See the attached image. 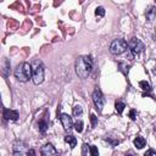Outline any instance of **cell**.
Returning <instances> with one entry per match:
<instances>
[{"label": "cell", "mask_w": 156, "mask_h": 156, "mask_svg": "<svg viewBox=\"0 0 156 156\" xmlns=\"http://www.w3.org/2000/svg\"><path fill=\"white\" fill-rule=\"evenodd\" d=\"M93 68V61L89 56H80L76 61V72L79 78L85 79L90 75Z\"/></svg>", "instance_id": "obj_1"}, {"label": "cell", "mask_w": 156, "mask_h": 156, "mask_svg": "<svg viewBox=\"0 0 156 156\" xmlns=\"http://www.w3.org/2000/svg\"><path fill=\"white\" fill-rule=\"evenodd\" d=\"M75 129H76V132H78V133L83 132V122H82V121H77L75 123Z\"/></svg>", "instance_id": "obj_19"}, {"label": "cell", "mask_w": 156, "mask_h": 156, "mask_svg": "<svg viewBox=\"0 0 156 156\" xmlns=\"http://www.w3.org/2000/svg\"><path fill=\"white\" fill-rule=\"evenodd\" d=\"M32 73H33L32 65H29L28 62H22L15 68V77L20 82H27L32 77Z\"/></svg>", "instance_id": "obj_2"}, {"label": "cell", "mask_w": 156, "mask_h": 156, "mask_svg": "<svg viewBox=\"0 0 156 156\" xmlns=\"http://www.w3.org/2000/svg\"><path fill=\"white\" fill-rule=\"evenodd\" d=\"M95 15H96V16H100V17H103V16L105 15V9H104L103 6L96 7V10H95Z\"/></svg>", "instance_id": "obj_20"}, {"label": "cell", "mask_w": 156, "mask_h": 156, "mask_svg": "<svg viewBox=\"0 0 156 156\" xmlns=\"http://www.w3.org/2000/svg\"><path fill=\"white\" fill-rule=\"evenodd\" d=\"M126 156H134L133 154H126Z\"/></svg>", "instance_id": "obj_27"}, {"label": "cell", "mask_w": 156, "mask_h": 156, "mask_svg": "<svg viewBox=\"0 0 156 156\" xmlns=\"http://www.w3.org/2000/svg\"><path fill=\"white\" fill-rule=\"evenodd\" d=\"M32 70H33V73H32V79H33L34 84H42L44 80V67L40 61L36 60L32 65Z\"/></svg>", "instance_id": "obj_3"}, {"label": "cell", "mask_w": 156, "mask_h": 156, "mask_svg": "<svg viewBox=\"0 0 156 156\" xmlns=\"http://www.w3.org/2000/svg\"><path fill=\"white\" fill-rule=\"evenodd\" d=\"M82 154H83V156H92V152H90V145L83 144V146H82Z\"/></svg>", "instance_id": "obj_18"}, {"label": "cell", "mask_w": 156, "mask_h": 156, "mask_svg": "<svg viewBox=\"0 0 156 156\" xmlns=\"http://www.w3.org/2000/svg\"><path fill=\"white\" fill-rule=\"evenodd\" d=\"M40 154H42L43 156H57V155H59V152L56 151V149L50 143L45 144L42 149H40Z\"/></svg>", "instance_id": "obj_7"}, {"label": "cell", "mask_w": 156, "mask_h": 156, "mask_svg": "<svg viewBox=\"0 0 156 156\" xmlns=\"http://www.w3.org/2000/svg\"><path fill=\"white\" fill-rule=\"evenodd\" d=\"M57 156H60V155H57Z\"/></svg>", "instance_id": "obj_28"}, {"label": "cell", "mask_w": 156, "mask_h": 156, "mask_svg": "<svg viewBox=\"0 0 156 156\" xmlns=\"http://www.w3.org/2000/svg\"><path fill=\"white\" fill-rule=\"evenodd\" d=\"M137 115H138L137 113V110H134V109L129 111V117H130V120H132V121H134L137 118Z\"/></svg>", "instance_id": "obj_24"}, {"label": "cell", "mask_w": 156, "mask_h": 156, "mask_svg": "<svg viewBox=\"0 0 156 156\" xmlns=\"http://www.w3.org/2000/svg\"><path fill=\"white\" fill-rule=\"evenodd\" d=\"M155 154V151L154 150H147L145 154H144V156H152Z\"/></svg>", "instance_id": "obj_26"}, {"label": "cell", "mask_w": 156, "mask_h": 156, "mask_svg": "<svg viewBox=\"0 0 156 156\" xmlns=\"http://www.w3.org/2000/svg\"><path fill=\"white\" fill-rule=\"evenodd\" d=\"M139 87H140L144 90V92H150V90H151L150 84L147 83L146 80H140V82H139Z\"/></svg>", "instance_id": "obj_16"}, {"label": "cell", "mask_w": 156, "mask_h": 156, "mask_svg": "<svg viewBox=\"0 0 156 156\" xmlns=\"http://www.w3.org/2000/svg\"><path fill=\"white\" fill-rule=\"evenodd\" d=\"M128 49V43L125 39H115L110 45V51L113 55H120Z\"/></svg>", "instance_id": "obj_4"}, {"label": "cell", "mask_w": 156, "mask_h": 156, "mask_svg": "<svg viewBox=\"0 0 156 156\" xmlns=\"http://www.w3.org/2000/svg\"><path fill=\"white\" fill-rule=\"evenodd\" d=\"M27 156H36V151L33 149H29L27 152Z\"/></svg>", "instance_id": "obj_25"}, {"label": "cell", "mask_w": 156, "mask_h": 156, "mask_svg": "<svg viewBox=\"0 0 156 156\" xmlns=\"http://www.w3.org/2000/svg\"><path fill=\"white\" fill-rule=\"evenodd\" d=\"M120 67H121L120 70L123 72V75L127 76V75H128V71H129V66H126L125 63H120Z\"/></svg>", "instance_id": "obj_21"}, {"label": "cell", "mask_w": 156, "mask_h": 156, "mask_svg": "<svg viewBox=\"0 0 156 156\" xmlns=\"http://www.w3.org/2000/svg\"><path fill=\"white\" fill-rule=\"evenodd\" d=\"M48 127H49V125H48V122H46L45 118L39 120V122H38V128H39V132L40 133H45Z\"/></svg>", "instance_id": "obj_12"}, {"label": "cell", "mask_w": 156, "mask_h": 156, "mask_svg": "<svg viewBox=\"0 0 156 156\" xmlns=\"http://www.w3.org/2000/svg\"><path fill=\"white\" fill-rule=\"evenodd\" d=\"M128 48H129V50L133 51L134 54H139V53L143 51L144 44L142 43L140 39H138V38L133 37V38H130V40L128 42Z\"/></svg>", "instance_id": "obj_6"}, {"label": "cell", "mask_w": 156, "mask_h": 156, "mask_svg": "<svg viewBox=\"0 0 156 156\" xmlns=\"http://www.w3.org/2000/svg\"><path fill=\"white\" fill-rule=\"evenodd\" d=\"M4 118L5 120H11V121H17L19 120V112L16 110H4Z\"/></svg>", "instance_id": "obj_9"}, {"label": "cell", "mask_w": 156, "mask_h": 156, "mask_svg": "<svg viewBox=\"0 0 156 156\" xmlns=\"http://www.w3.org/2000/svg\"><path fill=\"white\" fill-rule=\"evenodd\" d=\"M60 120H61V123H62V127L66 129V130H70L73 126V122H72V118L71 116H68L67 113H62L60 115Z\"/></svg>", "instance_id": "obj_8"}, {"label": "cell", "mask_w": 156, "mask_h": 156, "mask_svg": "<svg viewBox=\"0 0 156 156\" xmlns=\"http://www.w3.org/2000/svg\"><path fill=\"white\" fill-rule=\"evenodd\" d=\"M93 101H94V105H95V109L101 112L103 111V108H104V104H105V98L101 93L100 89H95L94 93H93Z\"/></svg>", "instance_id": "obj_5"}, {"label": "cell", "mask_w": 156, "mask_h": 156, "mask_svg": "<svg viewBox=\"0 0 156 156\" xmlns=\"http://www.w3.org/2000/svg\"><path fill=\"white\" fill-rule=\"evenodd\" d=\"M115 108H116V111L121 115L123 112V110H125L126 105H125V103H122V101H116V104H115Z\"/></svg>", "instance_id": "obj_17"}, {"label": "cell", "mask_w": 156, "mask_h": 156, "mask_svg": "<svg viewBox=\"0 0 156 156\" xmlns=\"http://www.w3.org/2000/svg\"><path fill=\"white\" fill-rule=\"evenodd\" d=\"M145 144H146V142L143 137H137L134 139V145H135V147H138V149H143L145 146Z\"/></svg>", "instance_id": "obj_14"}, {"label": "cell", "mask_w": 156, "mask_h": 156, "mask_svg": "<svg viewBox=\"0 0 156 156\" xmlns=\"http://www.w3.org/2000/svg\"><path fill=\"white\" fill-rule=\"evenodd\" d=\"M23 150H24V144H23L22 142L15 143V145H14V154H15L16 156L22 155V154H23Z\"/></svg>", "instance_id": "obj_11"}, {"label": "cell", "mask_w": 156, "mask_h": 156, "mask_svg": "<svg viewBox=\"0 0 156 156\" xmlns=\"http://www.w3.org/2000/svg\"><path fill=\"white\" fill-rule=\"evenodd\" d=\"M65 142L70 145L71 149H75V146L77 145V139L73 135H66V137H65Z\"/></svg>", "instance_id": "obj_13"}, {"label": "cell", "mask_w": 156, "mask_h": 156, "mask_svg": "<svg viewBox=\"0 0 156 156\" xmlns=\"http://www.w3.org/2000/svg\"><path fill=\"white\" fill-rule=\"evenodd\" d=\"M90 152H92V156H99V150L95 145H90Z\"/></svg>", "instance_id": "obj_22"}, {"label": "cell", "mask_w": 156, "mask_h": 156, "mask_svg": "<svg viewBox=\"0 0 156 156\" xmlns=\"http://www.w3.org/2000/svg\"><path fill=\"white\" fill-rule=\"evenodd\" d=\"M82 113H83V109H82V106L80 105H76L75 108H73V116L78 118V117L82 116Z\"/></svg>", "instance_id": "obj_15"}, {"label": "cell", "mask_w": 156, "mask_h": 156, "mask_svg": "<svg viewBox=\"0 0 156 156\" xmlns=\"http://www.w3.org/2000/svg\"><path fill=\"white\" fill-rule=\"evenodd\" d=\"M90 122H92V126H93V127H95V126L98 125V117L95 116L94 113L90 115Z\"/></svg>", "instance_id": "obj_23"}, {"label": "cell", "mask_w": 156, "mask_h": 156, "mask_svg": "<svg viewBox=\"0 0 156 156\" xmlns=\"http://www.w3.org/2000/svg\"><path fill=\"white\" fill-rule=\"evenodd\" d=\"M145 16H146L147 21H152L155 19V16H156V6L150 5L149 7H147V10L145 12Z\"/></svg>", "instance_id": "obj_10"}]
</instances>
